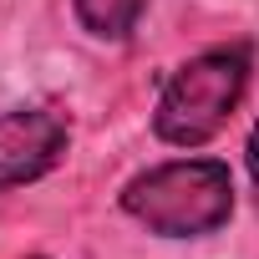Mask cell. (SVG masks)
<instances>
[{"instance_id": "6da1fadb", "label": "cell", "mask_w": 259, "mask_h": 259, "mask_svg": "<svg viewBox=\"0 0 259 259\" xmlns=\"http://www.w3.org/2000/svg\"><path fill=\"white\" fill-rule=\"evenodd\" d=\"M122 213L158 239H208L234 219V173L219 158H173L122 183Z\"/></svg>"}, {"instance_id": "7a4b0ae2", "label": "cell", "mask_w": 259, "mask_h": 259, "mask_svg": "<svg viewBox=\"0 0 259 259\" xmlns=\"http://www.w3.org/2000/svg\"><path fill=\"white\" fill-rule=\"evenodd\" d=\"M249 76H254V51L244 41L208 46V51L188 56L183 66H173V76L163 81L158 107H153L158 143L188 148V153L213 143L229 127V117L239 112V102L249 92Z\"/></svg>"}, {"instance_id": "3957f363", "label": "cell", "mask_w": 259, "mask_h": 259, "mask_svg": "<svg viewBox=\"0 0 259 259\" xmlns=\"http://www.w3.org/2000/svg\"><path fill=\"white\" fill-rule=\"evenodd\" d=\"M71 148V122L51 107L0 112V193L46 178Z\"/></svg>"}, {"instance_id": "277c9868", "label": "cell", "mask_w": 259, "mask_h": 259, "mask_svg": "<svg viewBox=\"0 0 259 259\" xmlns=\"http://www.w3.org/2000/svg\"><path fill=\"white\" fill-rule=\"evenodd\" d=\"M71 11H76V21H81L87 36H97V41H127L138 31L148 0H71Z\"/></svg>"}, {"instance_id": "5b68a950", "label": "cell", "mask_w": 259, "mask_h": 259, "mask_svg": "<svg viewBox=\"0 0 259 259\" xmlns=\"http://www.w3.org/2000/svg\"><path fill=\"white\" fill-rule=\"evenodd\" d=\"M244 163H249V183H254V203H259V122L249 127V148H244Z\"/></svg>"}, {"instance_id": "8992f818", "label": "cell", "mask_w": 259, "mask_h": 259, "mask_svg": "<svg viewBox=\"0 0 259 259\" xmlns=\"http://www.w3.org/2000/svg\"><path fill=\"white\" fill-rule=\"evenodd\" d=\"M36 259H41V254H36Z\"/></svg>"}]
</instances>
